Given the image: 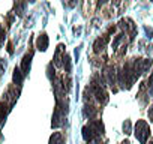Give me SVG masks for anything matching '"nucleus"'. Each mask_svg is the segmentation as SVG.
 Returning a JSON list of instances; mask_svg holds the SVG:
<instances>
[{
	"label": "nucleus",
	"mask_w": 153,
	"mask_h": 144,
	"mask_svg": "<svg viewBox=\"0 0 153 144\" xmlns=\"http://www.w3.org/2000/svg\"><path fill=\"white\" fill-rule=\"evenodd\" d=\"M150 135V129H149V125L144 122V120H138L137 125H135V137L140 140L141 144H146L147 138Z\"/></svg>",
	"instance_id": "nucleus-1"
},
{
	"label": "nucleus",
	"mask_w": 153,
	"mask_h": 144,
	"mask_svg": "<svg viewBox=\"0 0 153 144\" xmlns=\"http://www.w3.org/2000/svg\"><path fill=\"white\" fill-rule=\"evenodd\" d=\"M32 57H33V53H29L23 57V63H21V71L23 74L27 75L29 74V69H30V63H32Z\"/></svg>",
	"instance_id": "nucleus-2"
},
{
	"label": "nucleus",
	"mask_w": 153,
	"mask_h": 144,
	"mask_svg": "<svg viewBox=\"0 0 153 144\" xmlns=\"http://www.w3.org/2000/svg\"><path fill=\"white\" fill-rule=\"evenodd\" d=\"M36 48L41 50V51H45L48 48V36L45 33L39 35L38 36V41H36Z\"/></svg>",
	"instance_id": "nucleus-3"
},
{
	"label": "nucleus",
	"mask_w": 153,
	"mask_h": 144,
	"mask_svg": "<svg viewBox=\"0 0 153 144\" xmlns=\"http://www.w3.org/2000/svg\"><path fill=\"white\" fill-rule=\"evenodd\" d=\"M23 78H24L23 71L20 68H15V71H14V83L15 84H21L23 83Z\"/></svg>",
	"instance_id": "nucleus-4"
},
{
	"label": "nucleus",
	"mask_w": 153,
	"mask_h": 144,
	"mask_svg": "<svg viewBox=\"0 0 153 144\" xmlns=\"http://www.w3.org/2000/svg\"><path fill=\"white\" fill-rule=\"evenodd\" d=\"M93 135H95V132L92 131L90 126H84L83 128V137H84L86 141H92L93 140Z\"/></svg>",
	"instance_id": "nucleus-5"
},
{
	"label": "nucleus",
	"mask_w": 153,
	"mask_h": 144,
	"mask_svg": "<svg viewBox=\"0 0 153 144\" xmlns=\"http://www.w3.org/2000/svg\"><path fill=\"white\" fill-rule=\"evenodd\" d=\"M50 144H62V134L60 132H54L51 140H50Z\"/></svg>",
	"instance_id": "nucleus-6"
},
{
	"label": "nucleus",
	"mask_w": 153,
	"mask_h": 144,
	"mask_svg": "<svg viewBox=\"0 0 153 144\" xmlns=\"http://www.w3.org/2000/svg\"><path fill=\"white\" fill-rule=\"evenodd\" d=\"M6 117V105L3 102H0V123H2Z\"/></svg>",
	"instance_id": "nucleus-7"
},
{
	"label": "nucleus",
	"mask_w": 153,
	"mask_h": 144,
	"mask_svg": "<svg viewBox=\"0 0 153 144\" xmlns=\"http://www.w3.org/2000/svg\"><path fill=\"white\" fill-rule=\"evenodd\" d=\"M3 41H5V30H3V27H0V44Z\"/></svg>",
	"instance_id": "nucleus-8"
},
{
	"label": "nucleus",
	"mask_w": 153,
	"mask_h": 144,
	"mask_svg": "<svg viewBox=\"0 0 153 144\" xmlns=\"http://www.w3.org/2000/svg\"><path fill=\"white\" fill-rule=\"evenodd\" d=\"M123 129H125V132H126V134H129V129H131V123H129L128 120H126V123L123 125Z\"/></svg>",
	"instance_id": "nucleus-9"
},
{
	"label": "nucleus",
	"mask_w": 153,
	"mask_h": 144,
	"mask_svg": "<svg viewBox=\"0 0 153 144\" xmlns=\"http://www.w3.org/2000/svg\"><path fill=\"white\" fill-rule=\"evenodd\" d=\"M149 86H153V74H152L150 78H149Z\"/></svg>",
	"instance_id": "nucleus-10"
},
{
	"label": "nucleus",
	"mask_w": 153,
	"mask_h": 144,
	"mask_svg": "<svg viewBox=\"0 0 153 144\" xmlns=\"http://www.w3.org/2000/svg\"><path fill=\"white\" fill-rule=\"evenodd\" d=\"M8 51L12 53V44H11V42H9V45H8Z\"/></svg>",
	"instance_id": "nucleus-11"
},
{
	"label": "nucleus",
	"mask_w": 153,
	"mask_h": 144,
	"mask_svg": "<svg viewBox=\"0 0 153 144\" xmlns=\"http://www.w3.org/2000/svg\"><path fill=\"white\" fill-rule=\"evenodd\" d=\"M107 0H99V5H102V3H105Z\"/></svg>",
	"instance_id": "nucleus-12"
},
{
	"label": "nucleus",
	"mask_w": 153,
	"mask_h": 144,
	"mask_svg": "<svg viewBox=\"0 0 153 144\" xmlns=\"http://www.w3.org/2000/svg\"><path fill=\"white\" fill-rule=\"evenodd\" d=\"M30 2H33V0H30Z\"/></svg>",
	"instance_id": "nucleus-13"
}]
</instances>
